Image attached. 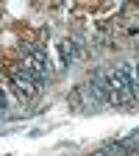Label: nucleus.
I'll return each instance as SVG.
<instances>
[{
  "instance_id": "nucleus-2",
  "label": "nucleus",
  "mask_w": 139,
  "mask_h": 156,
  "mask_svg": "<svg viewBox=\"0 0 139 156\" xmlns=\"http://www.w3.org/2000/svg\"><path fill=\"white\" fill-rule=\"evenodd\" d=\"M23 67H25V73L33 78L39 87H42L47 78L53 75V67H50V62H47V56L39 50V48H28V50H25V56H23Z\"/></svg>"
},
{
  "instance_id": "nucleus-3",
  "label": "nucleus",
  "mask_w": 139,
  "mask_h": 156,
  "mask_svg": "<svg viewBox=\"0 0 139 156\" xmlns=\"http://www.w3.org/2000/svg\"><path fill=\"white\" fill-rule=\"evenodd\" d=\"M9 81L14 84L17 95L23 98V101H31V98L36 95V89H39V84L25 73V67H11V70H9Z\"/></svg>"
},
{
  "instance_id": "nucleus-1",
  "label": "nucleus",
  "mask_w": 139,
  "mask_h": 156,
  "mask_svg": "<svg viewBox=\"0 0 139 156\" xmlns=\"http://www.w3.org/2000/svg\"><path fill=\"white\" fill-rule=\"evenodd\" d=\"M109 78V103L114 106H131L134 103V84H131V75H128V67H117V70H109L106 73Z\"/></svg>"
},
{
  "instance_id": "nucleus-4",
  "label": "nucleus",
  "mask_w": 139,
  "mask_h": 156,
  "mask_svg": "<svg viewBox=\"0 0 139 156\" xmlns=\"http://www.w3.org/2000/svg\"><path fill=\"white\" fill-rule=\"evenodd\" d=\"M58 50H61V62H64V64L75 58V45L70 42V39H64V42H61V48H58Z\"/></svg>"
},
{
  "instance_id": "nucleus-5",
  "label": "nucleus",
  "mask_w": 139,
  "mask_h": 156,
  "mask_svg": "<svg viewBox=\"0 0 139 156\" xmlns=\"http://www.w3.org/2000/svg\"><path fill=\"white\" fill-rule=\"evenodd\" d=\"M123 148H125V151H139V131H136L134 136H128V140L123 142Z\"/></svg>"
}]
</instances>
